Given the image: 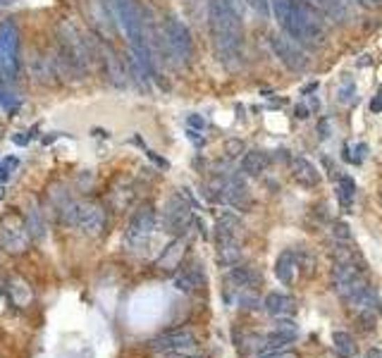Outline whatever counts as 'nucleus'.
<instances>
[{
  "instance_id": "obj_35",
  "label": "nucleus",
  "mask_w": 382,
  "mask_h": 358,
  "mask_svg": "<svg viewBox=\"0 0 382 358\" xmlns=\"http://www.w3.org/2000/svg\"><path fill=\"white\" fill-rule=\"evenodd\" d=\"M241 148H244V143L239 141V139H229L227 143H224V150H227L229 158H234V155L241 153Z\"/></svg>"
},
{
  "instance_id": "obj_36",
  "label": "nucleus",
  "mask_w": 382,
  "mask_h": 358,
  "mask_svg": "<svg viewBox=\"0 0 382 358\" xmlns=\"http://www.w3.org/2000/svg\"><path fill=\"white\" fill-rule=\"evenodd\" d=\"M187 125L191 127V130H204V127H206V120H204V117H201V115H189L187 117Z\"/></svg>"
},
{
  "instance_id": "obj_41",
  "label": "nucleus",
  "mask_w": 382,
  "mask_h": 358,
  "mask_svg": "<svg viewBox=\"0 0 382 358\" xmlns=\"http://www.w3.org/2000/svg\"><path fill=\"white\" fill-rule=\"evenodd\" d=\"M366 358H382V349H368Z\"/></svg>"
},
{
  "instance_id": "obj_25",
  "label": "nucleus",
  "mask_w": 382,
  "mask_h": 358,
  "mask_svg": "<svg viewBox=\"0 0 382 358\" xmlns=\"http://www.w3.org/2000/svg\"><path fill=\"white\" fill-rule=\"evenodd\" d=\"M10 84H13V81H8V77L0 72V108H3L5 113H10V115H17L22 100L13 91V88H10Z\"/></svg>"
},
{
  "instance_id": "obj_7",
  "label": "nucleus",
  "mask_w": 382,
  "mask_h": 358,
  "mask_svg": "<svg viewBox=\"0 0 382 358\" xmlns=\"http://www.w3.org/2000/svg\"><path fill=\"white\" fill-rule=\"evenodd\" d=\"M155 222H158V212H155V205L151 201H144L139 203V208L132 212L125 229V244L127 249L139 251L148 244V239L153 237L155 232Z\"/></svg>"
},
{
  "instance_id": "obj_20",
  "label": "nucleus",
  "mask_w": 382,
  "mask_h": 358,
  "mask_svg": "<svg viewBox=\"0 0 382 358\" xmlns=\"http://www.w3.org/2000/svg\"><path fill=\"white\" fill-rule=\"evenodd\" d=\"M296 270H299V263H296V249H284L282 254L275 260V277L284 284L291 287L296 279Z\"/></svg>"
},
{
  "instance_id": "obj_16",
  "label": "nucleus",
  "mask_w": 382,
  "mask_h": 358,
  "mask_svg": "<svg viewBox=\"0 0 382 358\" xmlns=\"http://www.w3.org/2000/svg\"><path fill=\"white\" fill-rule=\"evenodd\" d=\"M296 337H299V325H296L294 320H289V318H280L277 325H275L273 332L266 337V344H263L261 349L263 354L275 349H284L286 344L296 342Z\"/></svg>"
},
{
  "instance_id": "obj_29",
  "label": "nucleus",
  "mask_w": 382,
  "mask_h": 358,
  "mask_svg": "<svg viewBox=\"0 0 382 358\" xmlns=\"http://www.w3.org/2000/svg\"><path fill=\"white\" fill-rule=\"evenodd\" d=\"M378 318H380L378 311H356L353 313V322H356L358 332H366V334L378 327Z\"/></svg>"
},
{
  "instance_id": "obj_30",
  "label": "nucleus",
  "mask_w": 382,
  "mask_h": 358,
  "mask_svg": "<svg viewBox=\"0 0 382 358\" xmlns=\"http://www.w3.org/2000/svg\"><path fill=\"white\" fill-rule=\"evenodd\" d=\"M24 220H26V229H29L33 242H38V239L46 237V225H43V220H41V215H38L36 208H31L29 212H26Z\"/></svg>"
},
{
  "instance_id": "obj_32",
  "label": "nucleus",
  "mask_w": 382,
  "mask_h": 358,
  "mask_svg": "<svg viewBox=\"0 0 382 358\" xmlns=\"http://www.w3.org/2000/svg\"><path fill=\"white\" fill-rule=\"evenodd\" d=\"M339 100L342 103H353L356 100V84L344 79V84L339 86Z\"/></svg>"
},
{
  "instance_id": "obj_1",
  "label": "nucleus",
  "mask_w": 382,
  "mask_h": 358,
  "mask_svg": "<svg viewBox=\"0 0 382 358\" xmlns=\"http://www.w3.org/2000/svg\"><path fill=\"white\" fill-rule=\"evenodd\" d=\"M208 29L217 63L237 70L244 58V24L232 0H208Z\"/></svg>"
},
{
  "instance_id": "obj_2",
  "label": "nucleus",
  "mask_w": 382,
  "mask_h": 358,
  "mask_svg": "<svg viewBox=\"0 0 382 358\" xmlns=\"http://www.w3.org/2000/svg\"><path fill=\"white\" fill-rule=\"evenodd\" d=\"M275 20L303 48H318L328 38V22L311 0H270Z\"/></svg>"
},
{
  "instance_id": "obj_23",
  "label": "nucleus",
  "mask_w": 382,
  "mask_h": 358,
  "mask_svg": "<svg viewBox=\"0 0 382 358\" xmlns=\"http://www.w3.org/2000/svg\"><path fill=\"white\" fill-rule=\"evenodd\" d=\"M8 294H10V299L15 301V306H20V309L29 306L31 299H33L29 282H26V279H22V277H10L8 279Z\"/></svg>"
},
{
  "instance_id": "obj_21",
  "label": "nucleus",
  "mask_w": 382,
  "mask_h": 358,
  "mask_svg": "<svg viewBox=\"0 0 382 358\" xmlns=\"http://www.w3.org/2000/svg\"><path fill=\"white\" fill-rule=\"evenodd\" d=\"M268 167H270V153H266V150L261 148L249 150V153H244V158H241V172H244L246 177H261Z\"/></svg>"
},
{
  "instance_id": "obj_9",
  "label": "nucleus",
  "mask_w": 382,
  "mask_h": 358,
  "mask_svg": "<svg viewBox=\"0 0 382 358\" xmlns=\"http://www.w3.org/2000/svg\"><path fill=\"white\" fill-rule=\"evenodd\" d=\"M31 244V234L26 229V220L22 212L17 210H10L3 215L0 220V249L5 254H24Z\"/></svg>"
},
{
  "instance_id": "obj_11",
  "label": "nucleus",
  "mask_w": 382,
  "mask_h": 358,
  "mask_svg": "<svg viewBox=\"0 0 382 358\" xmlns=\"http://www.w3.org/2000/svg\"><path fill=\"white\" fill-rule=\"evenodd\" d=\"M194 222V212H191V205L184 201L182 194H172L167 199L165 208L160 212V225L167 234L172 237H182L189 229V225Z\"/></svg>"
},
{
  "instance_id": "obj_42",
  "label": "nucleus",
  "mask_w": 382,
  "mask_h": 358,
  "mask_svg": "<svg viewBox=\"0 0 382 358\" xmlns=\"http://www.w3.org/2000/svg\"><path fill=\"white\" fill-rule=\"evenodd\" d=\"M13 3H15V0H0V10L8 8V5H13Z\"/></svg>"
},
{
  "instance_id": "obj_6",
  "label": "nucleus",
  "mask_w": 382,
  "mask_h": 358,
  "mask_svg": "<svg viewBox=\"0 0 382 358\" xmlns=\"http://www.w3.org/2000/svg\"><path fill=\"white\" fill-rule=\"evenodd\" d=\"M241 234H244V227H241V220L234 212H222L215 222V251H217V260L222 265H237L241 258Z\"/></svg>"
},
{
  "instance_id": "obj_3",
  "label": "nucleus",
  "mask_w": 382,
  "mask_h": 358,
  "mask_svg": "<svg viewBox=\"0 0 382 358\" xmlns=\"http://www.w3.org/2000/svg\"><path fill=\"white\" fill-rule=\"evenodd\" d=\"M330 287L344 304H351L358 294L370 287L368 267L356 249L349 244H335L333 251V270H330Z\"/></svg>"
},
{
  "instance_id": "obj_4",
  "label": "nucleus",
  "mask_w": 382,
  "mask_h": 358,
  "mask_svg": "<svg viewBox=\"0 0 382 358\" xmlns=\"http://www.w3.org/2000/svg\"><path fill=\"white\" fill-rule=\"evenodd\" d=\"M146 41H148L151 53L160 50L162 60L172 67H187L194 55V38H191L189 26L182 20L167 15L160 22L158 29L146 31Z\"/></svg>"
},
{
  "instance_id": "obj_5",
  "label": "nucleus",
  "mask_w": 382,
  "mask_h": 358,
  "mask_svg": "<svg viewBox=\"0 0 382 358\" xmlns=\"http://www.w3.org/2000/svg\"><path fill=\"white\" fill-rule=\"evenodd\" d=\"M96 60V53L89 43V38L79 31V26L70 20L58 22V53H55V65L67 77L82 79L86 77L89 67Z\"/></svg>"
},
{
  "instance_id": "obj_28",
  "label": "nucleus",
  "mask_w": 382,
  "mask_h": 358,
  "mask_svg": "<svg viewBox=\"0 0 382 358\" xmlns=\"http://www.w3.org/2000/svg\"><path fill=\"white\" fill-rule=\"evenodd\" d=\"M333 346H335V351H337V356H342V358H353L356 356V342H353V337L349 332H335L333 334Z\"/></svg>"
},
{
  "instance_id": "obj_33",
  "label": "nucleus",
  "mask_w": 382,
  "mask_h": 358,
  "mask_svg": "<svg viewBox=\"0 0 382 358\" xmlns=\"http://www.w3.org/2000/svg\"><path fill=\"white\" fill-rule=\"evenodd\" d=\"M249 8L261 17H270V0H246Z\"/></svg>"
},
{
  "instance_id": "obj_24",
  "label": "nucleus",
  "mask_w": 382,
  "mask_h": 358,
  "mask_svg": "<svg viewBox=\"0 0 382 358\" xmlns=\"http://www.w3.org/2000/svg\"><path fill=\"white\" fill-rule=\"evenodd\" d=\"M182 251H184V242H182V237H177L175 242H172L165 251H162L160 258L155 260V265H158L160 270H175V267H179Z\"/></svg>"
},
{
  "instance_id": "obj_22",
  "label": "nucleus",
  "mask_w": 382,
  "mask_h": 358,
  "mask_svg": "<svg viewBox=\"0 0 382 358\" xmlns=\"http://www.w3.org/2000/svg\"><path fill=\"white\" fill-rule=\"evenodd\" d=\"M29 75L36 81H48L55 75V58H46V53L33 50L29 58Z\"/></svg>"
},
{
  "instance_id": "obj_38",
  "label": "nucleus",
  "mask_w": 382,
  "mask_h": 358,
  "mask_svg": "<svg viewBox=\"0 0 382 358\" xmlns=\"http://www.w3.org/2000/svg\"><path fill=\"white\" fill-rule=\"evenodd\" d=\"M318 132H320V139H328L330 137V122L325 120V117L318 122Z\"/></svg>"
},
{
  "instance_id": "obj_17",
  "label": "nucleus",
  "mask_w": 382,
  "mask_h": 358,
  "mask_svg": "<svg viewBox=\"0 0 382 358\" xmlns=\"http://www.w3.org/2000/svg\"><path fill=\"white\" fill-rule=\"evenodd\" d=\"M289 172H291V179H294L299 187H303V189H318L320 172H318V167L313 165L308 158H303V155H291Z\"/></svg>"
},
{
  "instance_id": "obj_40",
  "label": "nucleus",
  "mask_w": 382,
  "mask_h": 358,
  "mask_svg": "<svg viewBox=\"0 0 382 358\" xmlns=\"http://www.w3.org/2000/svg\"><path fill=\"white\" fill-rule=\"evenodd\" d=\"M313 91H318V81H313V84H308V86H303L301 88V96H308V93H313Z\"/></svg>"
},
{
  "instance_id": "obj_37",
  "label": "nucleus",
  "mask_w": 382,
  "mask_h": 358,
  "mask_svg": "<svg viewBox=\"0 0 382 358\" xmlns=\"http://www.w3.org/2000/svg\"><path fill=\"white\" fill-rule=\"evenodd\" d=\"M370 113H375V115L382 113V88H380L378 93H375V98L370 100Z\"/></svg>"
},
{
  "instance_id": "obj_14",
  "label": "nucleus",
  "mask_w": 382,
  "mask_h": 358,
  "mask_svg": "<svg viewBox=\"0 0 382 358\" xmlns=\"http://www.w3.org/2000/svg\"><path fill=\"white\" fill-rule=\"evenodd\" d=\"M96 58H98L103 75L108 77L115 86H125L127 84V70H125V65H122V60L117 58L115 48H112L105 38H98V53H96Z\"/></svg>"
},
{
  "instance_id": "obj_8",
  "label": "nucleus",
  "mask_w": 382,
  "mask_h": 358,
  "mask_svg": "<svg viewBox=\"0 0 382 358\" xmlns=\"http://www.w3.org/2000/svg\"><path fill=\"white\" fill-rule=\"evenodd\" d=\"M20 48H22L20 29H17L13 20H5L0 24V72L8 77V81H15L20 77L22 70Z\"/></svg>"
},
{
  "instance_id": "obj_34",
  "label": "nucleus",
  "mask_w": 382,
  "mask_h": 358,
  "mask_svg": "<svg viewBox=\"0 0 382 358\" xmlns=\"http://www.w3.org/2000/svg\"><path fill=\"white\" fill-rule=\"evenodd\" d=\"M261 358H301L296 354L294 349H275V351H266V354H261Z\"/></svg>"
},
{
  "instance_id": "obj_18",
  "label": "nucleus",
  "mask_w": 382,
  "mask_h": 358,
  "mask_svg": "<svg viewBox=\"0 0 382 358\" xmlns=\"http://www.w3.org/2000/svg\"><path fill=\"white\" fill-rule=\"evenodd\" d=\"M229 282L234 284L241 292H254L256 287H261L263 282V275L261 270L254 265H249V263H237V265L229 267Z\"/></svg>"
},
{
  "instance_id": "obj_26",
  "label": "nucleus",
  "mask_w": 382,
  "mask_h": 358,
  "mask_svg": "<svg viewBox=\"0 0 382 358\" xmlns=\"http://www.w3.org/2000/svg\"><path fill=\"white\" fill-rule=\"evenodd\" d=\"M353 199H356V182H353L351 177L342 175L337 179V201H339V205L346 212H351Z\"/></svg>"
},
{
  "instance_id": "obj_27",
  "label": "nucleus",
  "mask_w": 382,
  "mask_h": 358,
  "mask_svg": "<svg viewBox=\"0 0 382 358\" xmlns=\"http://www.w3.org/2000/svg\"><path fill=\"white\" fill-rule=\"evenodd\" d=\"M311 3L325 17H333V20H344L349 13V0H311Z\"/></svg>"
},
{
  "instance_id": "obj_10",
  "label": "nucleus",
  "mask_w": 382,
  "mask_h": 358,
  "mask_svg": "<svg viewBox=\"0 0 382 358\" xmlns=\"http://www.w3.org/2000/svg\"><path fill=\"white\" fill-rule=\"evenodd\" d=\"M72 227H77L86 237H100L108 227V210L100 201H82L75 205V215H72Z\"/></svg>"
},
{
  "instance_id": "obj_39",
  "label": "nucleus",
  "mask_w": 382,
  "mask_h": 358,
  "mask_svg": "<svg viewBox=\"0 0 382 358\" xmlns=\"http://www.w3.org/2000/svg\"><path fill=\"white\" fill-rule=\"evenodd\" d=\"M294 117H296V120H306V117H308V108H306V105H296V108H294Z\"/></svg>"
},
{
  "instance_id": "obj_15",
  "label": "nucleus",
  "mask_w": 382,
  "mask_h": 358,
  "mask_svg": "<svg viewBox=\"0 0 382 358\" xmlns=\"http://www.w3.org/2000/svg\"><path fill=\"white\" fill-rule=\"evenodd\" d=\"M206 284V270L201 265V260L191 258L189 263L179 265V272L175 275V289L177 292H184V294H191L196 289H201Z\"/></svg>"
},
{
  "instance_id": "obj_31",
  "label": "nucleus",
  "mask_w": 382,
  "mask_h": 358,
  "mask_svg": "<svg viewBox=\"0 0 382 358\" xmlns=\"http://www.w3.org/2000/svg\"><path fill=\"white\" fill-rule=\"evenodd\" d=\"M333 237H335V242L351 244V229H349V225H346V222H342V220L333 222Z\"/></svg>"
},
{
  "instance_id": "obj_12",
  "label": "nucleus",
  "mask_w": 382,
  "mask_h": 358,
  "mask_svg": "<svg viewBox=\"0 0 382 358\" xmlns=\"http://www.w3.org/2000/svg\"><path fill=\"white\" fill-rule=\"evenodd\" d=\"M148 349L153 354H196L199 351V342H196L194 332L179 327V329H167V332H160L158 337H153L148 342Z\"/></svg>"
},
{
  "instance_id": "obj_13",
  "label": "nucleus",
  "mask_w": 382,
  "mask_h": 358,
  "mask_svg": "<svg viewBox=\"0 0 382 358\" xmlns=\"http://www.w3.org/2000/svg\"><path fill=\"white\" fill-rule=\"evenodd\" d=\"M270 48H273L275 58H277L289 72H296V75L306 72L308 55H306V50H303V46H299L294 38L282 36V33H273V36H270Z\"/></svg>"
},
{
  "instance_id": "obj_19",
  "label": "nucleus",
  "mask_w": 382,
  "mask_h": 358,
  "mask_svg": "<svg viewBox=\"0 0 382 358\" xmlns=\"http://www.w3.org/2000/svg\"><path fill=\"white\" fill-rule=\"evenodd\" d=\"M263 309L270 313L273 318H291L296 313V299L289 294H282V292H270L263 301Z\"/></svg>"
}]
</instances>
